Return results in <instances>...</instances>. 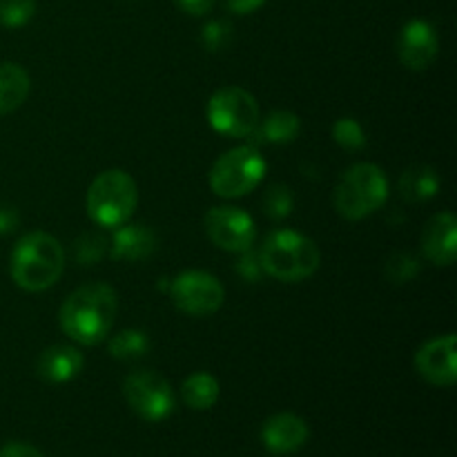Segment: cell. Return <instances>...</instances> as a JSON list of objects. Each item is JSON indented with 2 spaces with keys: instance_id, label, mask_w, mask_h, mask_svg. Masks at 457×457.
I'll return each mask as SVG.
<instances>
[{
  "instance_id": "11",
  "label": "cell",
  "mask_w": 457,
  "mask_h": 457,
  "mask_svg": "<svg viewBox=\"0 0 457 457\" xmlns=\"http://www.w3.org/2000/svg\"><path fill=\"white\" fill-rule=\"evenodd\" d=\"M440 52V40L431 22L413 18L402 27L397 36V56L402 65L413 71H422L431 65Z\"/></svg>"
},
{
  "instance_id": "19",
  "label": "cell",
  "mask_w": 457,
  "mask_h": 457,
  "mask_svg": "<svg viewBox=\"0 0 457 457\" xmlns=\"http://www.w3.org/2000/svg\"><path fill=\"white\" fill-rule=\"evenodd\" d=\"M400 192L411 204H422L440 192V174L428 165H413L400 177Z\"/></svg>"
},
{
  "instance_id": "29",
  "label": "cell",
  "mask_w": 457,
  "mask_h": 457,
  "mask_svg": "<svg viewBox=\"0 0 457 457\" xmlns=\"http://www.w3.org/2000/svg\"><path fill=\"white\" fill-rule=\"evenodd\" d=\"M21 223V214H18L16 205L0 201V235H12Z\"/></svg>"
},
{
  "instance_id": "7",
  "label": "cell",
  "mask_w": 457,
  "mask_h": 457,
  "mask_svg": "<svg viewBox=\"0 0 457 457\" xmlns=\"http://www.w3.org/2000/svg\"><path fill=\"white\" fill-rule=\"evenodd\" d=\"M208 120L217 132L248 138L259 125V103L241 87H223L208 103Z\"/></svg>"
},
{
  "instance_id": "12",
  "label": "cell",
  "mask_w": 457,
  "mask_h": 457,
  "mask_svg": "<svg viewBox=\"0 0 457 457\" xmlns=\"http://www.w3.org/2000/svg\"><path fill=\"white\" fill-rule=\"evenodd\" d=\"M455 335L431 339L424 344L415 355V369L436 386H453L457 382V361H455Z\"/></svg>"
},
{
  "instance_id": "9",
  "label": "cell",
  "mask_w": 457,
  "mask_h": 457,
  "mask_svg": "<svg viewBox=\"0 0 457 457\" xmlns=\"http://www.w3.org/2000/svg\"><path fill=\"white\" fill-rule=\"evenodd\" d=\"M170 295L179 311L195 317L212 315L223 306V299H226L221 281L204 270L181 272L170 286Z\"/></svg>"
},
{
  "instance_id": "13",
  "label": "cell",
  "mask_w": 457,
  "mask_h": 457,
  "mask_svg": "<svg viewBox=\"0 0 457 457\" xmlns=\"http://www.w3.org/2000/svg\"><path fill=\"white\" fill-rule=\"evenodd\" d=\"M422 253L436 266H453L457 259V219L440 212L424 226Z\"/></svg>"
},
{
  "instance_id": "6",
  "label": "cell",
  "mask_w": 457,
  "mask_h": 457,
  "mask_svg": "<svg viewBox=\"0 0 457 457\" xmlns=\"http://www.w3.org/2000/svg\"><path fill=\"white\" fill-rule=\"evenodd\" d=\"M266 174V161L254 145L235 147L217 159L210 170V187L223 199H237L262 183Z\"/></svg>"
},
{
  "instance_id": "15",
  "label": "cell",
  "mask_w": 457,
  "mask_h": 457,
  "mask_svg": "<svg viewBox=\"0 0 457 457\" xmlns=\"http://www.w3.org/2000/svg\"><path fill=\"white\" fill-rule=\"evenodd\" d=\"M156 235L143 223L119 226L110 241V257L119 262H143L156 250Z\"/></svg>"
},
{
  "instance_id": "27",
  "label": "cell",
  "mask_w": 457,
  "mask_h": 457,
  "mask_svg": "<svg viewBox=\"0 0 457 457\" xmlns=\"http://www.w3.org/2000/svg\"><path fill=\"white\" fill-rule=\"evenodd\" d=\"M333 138L339 147L348 152H357L366 145V134L355 119H339L333 125Z\"/></svg>"
},
{
  "instance_id": "31",
  "label": "cell",
  "mask_w": 457,
  "mask_h": 457,
  "mask_svg": "<svg viewBox=\"0 0 457 457\" xmlns=\"http://www.w3.org/2000/svg\"><path fill=\"white\" fill-rule=\"evenodd\" d=\"M177 3V7L181 9V12L190 13V16H205V13L212 12L214 7V0H174Z\"/></svg>"
},
{
  "instance_id": "28",
  "label": "cell",
  "mask_w": 457,
  "mask_h": 457,
  "mask_svg": "<svg viewBox=\"0 0 457 457\" xmlns=\"http://www.w3.org/2000/svg\"><path fill=\"white\" fill-rule=\"evenodd\" d=\"M237 272H239V275L244 277L245 281H250V284L259 281V277L263 275V268H262V262H259V254L244 250V257L237 262Z\"/></svg>"
},
{
  "instance_id": "30",
  "label": "cell",
  "mask_w": 457,
  "mask_h": 457,
  "mask_svg": "<svg viewBox=\"0 0 457 457\" xmlns=\"http://www.w3.org/2000/svg\"><path fill=\"white\" fill-rule=\"evenodd\" d=\"M0 457H45L34 445L27 442H7L0 446Z\"/></svg>"
},
{
  "instance_id": "32",
  "label": "cell",
  "mask_w": 457,
  "mask_h": 457,
  "mask_svg": "<svg viewBox=\"0 0 457 457\" xmlns=\"http://www.w3.org/2000/svg\"><path fill=\"white\" fill-rule=\"evenodd\" d=\"M223 3H226V7L230 9L232 13H241V16H245V13H253L257 12L259 7H263L266 0H223Z\"/></svg>"
},
{
  "instance_id": "5",
  "label": "cell",
  "mask_w": 457,
  "mask_h": 457,
  "mask_svg": "<svg viewBox=\"0 0 457 457\" xmlns=\"http://www.w3.org/2000/svg\"><path fill=\"white\" fill-rule=\"evenodd\" d=\"M138 204V187L125 170H107L98 174L87 190V212L101 228H119L128 223Z\"/></svg>"
},
{
  "instance_id": "10",
  "label": "cell",
  "mask_w": 457,
  "mask_h": 457,
  "mask_svg": "<svg viewBox=\"0 0 457 457\" xmlns=\"http://www.w3.org/2000/svg\"><path fill=\"white\" fill-rule=\"evenodd\" d=\"M205 232L217 248L228 253H244L254 244V221L248 212L235 205H219L205 214Z\"/></svg>"
},
{
  "instance_id": "24",
  "label": "cell",
  "mask_w": 457,
  "mask_h": 457,
  "mask_svg": "<svg viewBox=\"0 0 457 457\" xmlns=\"http://www.w3.org/2000/svg\"><path fill=\"white\" fill-rule=\"evenodd\" d=\"M36 0H0V27L18 29L34 18Z\"/></svg>"
},
{
  "instance_id": "17",
  "label": "cell",
  "mask_w": 457,
  "mask_h": 457,
  "mask_svg": "<svg viewBox=\"0 0 457 457\" xmlns=\"http://www.w3.org/2000/svg\"><path fill=\"white\" fill-rule=\"evenodd\" d=\"M31 79L16 62H0V116L12 114L29 96Z\"/></svg>"
},
{
  "instance_id": "2",
  "label": "cell",
  "mask_w": 457,
  "mask_h": 457,
  "mask_svg": "<svg viewBox=\"0 0 457 457\" xmlns=\"http://www.w3.org/2000/svg\"><path fill=\"white\" fill-rule=\"evenodd\" d=\"M65 270V250L47 232H29L13 245L9 259L12 279L29 293L47 290Z\"/></svg>"
},
{
  "instance_id": "14",
  "label": "cell",
  "mask_w": 457,
  "mask_h": 457,
  "mask_svg": "<svg viewBox=\"0 0 457 457\" xmlns=\"http://www.w3.org/2000/svg\"><path fill=\"white\" fill-rule=\"evenodd\" d=\"M308 424L295 413H277L266 420L262 428V440L266 449L275 455H290L308 442Z\"/></svg>"
},
{
  "instance_id": "1",
  "label": "cell",
  "mask_w": 457,
  "mask_h": 457,
  "mask_svg": "<svg viewBox=\"0 0 457 457\" xmlns=\"http://www.w3.org/2000/svg\"><path fill=\"white\" fill-rule=\"evenodd\" d=\"M119 312V297L107 284H87L67 297L61 308V328L74 342L94 346L110 335Z\"/></svg>"
},
{
  "instance_id": "22",
  "label": "cell",
  "mask_w": 457,
  "mask_h": 457,
  "mask_svg": "<svg viewBox=\"0 0 457 457\" xmlns=\"http://www.w3.org/2000/svg\"><path fill=\"white\" fill-rule=\"evenodd\" d=\"M107 248H110V244L101 232H85L74 241V257L80 266H94L105 257Z\"/></svg>"
},
{
  "instance_id": "21",
  "label": "cell",
  "mask_w": 457,
  "mask_h": 457,
  "mask_svg": "<svg viewBox=\"0 0 457 457\" xmlns=\"http://www.w3.org/2000/svg\"><path fill=\"white\" fill-rule=\"evenodd\" d=\"M150 351V337L143 330L128 328L110 339V355L120 361L141 360Z\"/></svg>"
},
{
  "instance_id": "26",
  "label": "cell",
  "mask_w": 457,
  "mask_h": 457,
  "mask_svg": "<svg viewBox=\"0 0 457 457\" xmlns=\"http://www.w3.org/2000/svg\"><path fill=\"white\" fill-rule=\"evenodd\" d=\"M232 25L228 21H210L205 22L204 29H201V45H204L205 52L217 54L223 52V49L230 47L232 43Z\"/></svg>"
},
{
  "instance_id": "23",
  "label": "cell",
  "mask_w": 457,
  "mask_h": 457,
  "mask_svg": "<svg viewBox=\"0 0 457 457\" xmlns=\"http://www.w3.org/2000/svg\"><path fill=\"white\" fill-rule=\"evenodd\" d=\"M295 208V195L288 186L284 183H275V186L268 187L266 196H263V212L270 219L279 221L286 219Z\"/></svg>"
},
{
  "instance_id": "8",
  "label": "cell",
  "mask_w": 457,
  "mask_h": 457,
  "mask_svg": "<svg viewBox=\"0 0 457 457\" xmlns=\"http://www.w3.org/2000/svg\"><path fill=\"white\" fill-rule=\"evenodd\" d=\"M123 395L129 409L145 422H163L174 411L172 386L154 370L129 373L123 382Z\"/></svg>"
},
{
  "instance_id": "25",
  "label": "cell",
  "mask_w": 457,
  "mask_h": 457,
  "mask_svg": "<svg viewBox=\"0 0 457 457\" xmlns=\"http://www.w3.org/2000/svg\"><path fill=\"white\" fill-rule=\"evenodd\" d=\"M420 272V263L413 254L409 253H395L388 257L386 266H384V275L391 284H409L418 277Z\"/></svg>"
},
{
  "instance_id": "4",
  "label": "cell",
  "mask_w": 457,
  "mask_h": 457,
  "mask_svg": "<svg viewBox=\"0 0 457 457\" xmlns=\"http://www.w3.org/2000/svg\"><path fill=\"white\" fill-rule=\"evenodd\" d=\"M388 199V179L378 165L357 163L348 168L335 187V208L344 219L360 221L375 210L382 208Z\"/></svg>"
},
{
  "instance_id": "20",
  "label": "cell",
  "mask_w": 457,
  "mask_h": 457,
  "mask_svg": "<svg viewBox=\"0 0 457 457\" xmlns=\"http://www.w3.org/2000/svg\"><path fill=\"white\" fill-rule=\"evenodd\" d=\"M183 402L195 411H208L219 400V382L210 373H195L183 382Z\"/></svg>"
},
{
  "instance_id": "16",
  "label": "cell",
  "mask_w": 457,
  "mask_h": 457,
  "mask_svg": "<svg viewBox=\"0 0 457 457\" xmlns=\"http://www.w3.org/2000/svg\"><path fill=\"white\" fill-rule=\"evenodd\" d=\"M83 366V355H80L74 346L56 344V346H49L40 353L36 370H38L40 379H45V382L65 384L71 382L74 378H79Z\"/></svg>"
},
{
  "instance_id": "18",
  "label": "cell",
  "mask_w": 457,
  "mask_h": 457,
  "mask_svg": "<svg viewBox=\"0 0 457 457\" xmlns=\"http://www.w3.org/2000/svg\"><path fill=\"white\" fill-rule=\"evenodd\" d=\"M299 128H302V123H299L297 114L279 110L268 114L266 119H263V123L259 120L257 129H254L248 138L254 143V145H259V143L286 145V143H293L295 138H297Z\"/></svg>"
},
{
  "instance_id": "3",
  "label": "cell",
  "mask_w": 457,
  "mask_h": 457,
  "mask_svg": "<svg viewBox=\"0 0 457 457\" xmlns=\"http://www.w3.org/2000/svg\"><path fill=\"white\" fill-rule=\"evenodd\" d=\"M263 272L275 279L295 284L315 275L321 254L312 239L295 230H275L266 237L259 253Z\"/></svg>"
}]
</instances>
